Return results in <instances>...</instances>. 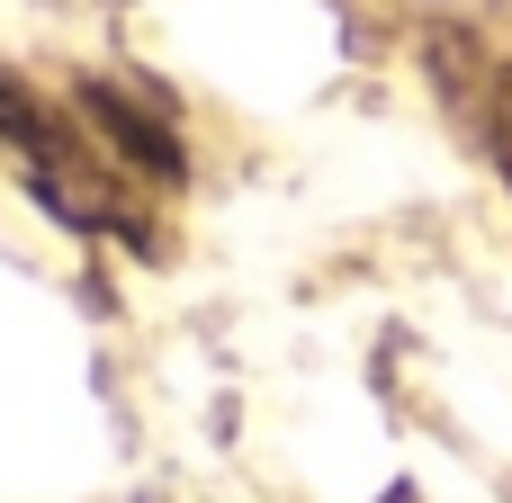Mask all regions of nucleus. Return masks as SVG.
I'll use <instances>...</instances> for the list:
<instances>
[{"label": "nucleus", "instance_id": "f257e3e1", "mask_svg": "<svg viewBox=\"0 0 512 503\" xmlns=\"http://www.w3.org/2000/svg\"><path fill=\"white\" fill-rule=\"evenodd\" d=\"M0 153L18 162V180L72 225V234H144V207L126 198V162L108 153V135H72L45 99H27L18 81H0Z\"/></svg>", "mask_w": 512, "mask_h": 503}, {"label": "nucleus", "instance_id": "f03ea898", "mask_svg": "<svg viewBox=\"0 0 512 503\" xmlns=\"http://www.w3.org/2000/svg\"><path fill=\"white\" fill-rule=\"evenodd\" d=\"M495 153H504V180H512V72H504V90H495Z\"/></svg>", "mask_w": 512, "mask_h": 503}]
</instances>
